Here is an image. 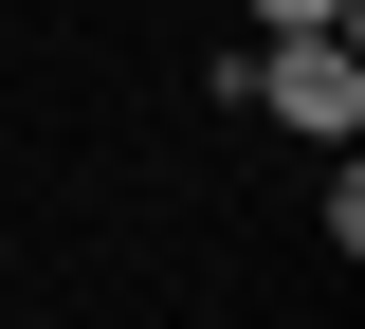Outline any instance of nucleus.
I'll return each instance as SVG.
<instances>
[{
	"instance_id": "1",
	"label": "nucleus",
	"mask_w": 365,
	"mask_h": 329,
	"mask_svg": "<svg viewBox=\"0 0 365 329\" xmlns=\"http://www.w3.org/2000/svg\"><path fill=\"white\" fill-rule=\"evenodd\" d=\"M237 110L347 146V128H365V55H347V37H256V55H237Z\"/></svg>"
},
{
	"instance_id": "2",
	"label": "nucleus",
	"mask_w": 365,
	"mask_h": 329,
	"mask_svg": "<svg viewBox=\"0 0 365 329\" xmlns=\"http://www.w3.org/2000/svg\"><path fill=\"white\" fill-rule=\"evenodd\" d=\"M256 37H347V0H256Z\"/></svg>"
}]
</instances>
